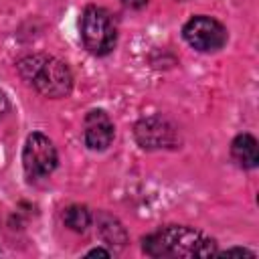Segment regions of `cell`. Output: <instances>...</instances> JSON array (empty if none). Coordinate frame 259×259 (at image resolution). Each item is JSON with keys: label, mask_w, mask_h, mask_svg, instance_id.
Here are the masks:
<instances>
[{"label": "cell", "mask_w": 259, "mask_h": 259, "mask_svg": "<svg viewBox=\"0 0 259 259\" xmlns=\"http://www.w3.org/2000/svg\"><path fill=\"white\" fill-rule=\"evenodd\" d=\"M223 255H249V257H253V253L247 249H227Z\"/></svg>", "instance_id": "13"}, {"label": "cell", "mask_w": 259, "mask_h": 259, "mask_svg": "<svg viewBox=\"0 0 259 259\" xmlns=\"http://www.w3.org/2000/svg\"><path fill=\"white\" fill-rule=\"evenodd\" d=\"M18 73L22 79L34 85V89L45 97H65L73 89V75L69 67L47 55H30L18 61Z\"/></svg>", "instance_id": "2"}, {"label": "cell", "mask_w": 259, "mask_h": 259, "mask_svg": "<svg viewBox=\"0 0 259 259\" xmlns=\"http://www.w3.org/2000/svg\"><path fill=\"white\" fill-rule=\"evenodd\" d=\"M144 253L150 257H208L217 253V243L196 229L170 225L144 239Z\"/></svg>", "instance_id": "1"}, {"label": "cell", "mask_w": 259, "mask_h": 259, "mask_svg": "<svg viewBox=\"0 0 259 259\" xmlns=\"http://www.w3.org/2000/svg\"><path fill=\"white\" fill-rule=\"evenodd\" d=\"M22 166L30 180L49 176L57 168V150L45 134H30L22 150Z\"/></svg>", "instance_id": "4"}, {"label": "cell", "mask_w": 259, "mask_h": 259, "mask_svg": "<svg viewBox=\"0 0 259 259\" xmlns=\"http://www.w3.org/2000/svg\"><path fill=\"white\" fill-rule=\"evenodd\" d=\"M6 109H8V101H6V97H4V93L0 91V117L6 113Z\"/></svg>", "instance_id": "14"}, {"label": "cell", "mask_w": 259, "mask_h": 259, "mask_svg": "<svg viewBox=\"0 0 259 259\" xmlns=\"http://www.w3.org/2000/svg\"><path fill=\"white\" fill-rule=\"evenodd\" d=\"M81 36L89 53L107 55L115 47L117 28L111 14L101 6H87L81 16Z\"/></svg>", "instance_id": "3"}, {"label": "cell", "mask_w": 259, "mask_h": 259, "mask_svg": "<svg viewBox=\"0 0 259 259\" xmlns=\"http://www.w3.org/2000/svg\"><path fill=\"white\" fill-rule=\"evenodd\" d=\"M136 140L144 150L172 148L176 144V127L162 115H150L136 123Z\"/></svg>", "instance_id": "6"}, {"label": "cell", "mask_w": 259, "mask_h": 259, "mask_svg": "<svg viewBox=\"0 0 259 259\" xmlns=\"http://www.w3.org/2000/svg\"><path fill=\"white\" fill-rule=\"evenodd\" d=\"M231 154L233 158L245 166V168H255L259 164V148H257V140L251 134H241L233 140L231 144Z\"/></svg>", "instance_id": "8"}, {"label": "cell", "mask_w": 259, "mask_h": 259, "mask_svg": "<svg viewBox=\"0 0 259 259\" xmlns=\"http://www.w3.org/2000/svg\"><path fill=\"white\" fill-rule=\"evenodd\" d=\"M63 223H65L71 231H75V233H85L87 227L91 225V214H89V210H87L85 206L73 204V206L65 208V212H63Z\"/></svg>", "instance_id": "9"}, {"label": "cell", "mask_w": 259, "mask_h": 259, "mask_svg": "<svg viewBox=\"0 0 259 259\" xmlns=\"http://www.w3.org/2000/svg\"><path fill=\"white\" fill-rule=\"evenodd\" d=\"M113 140V123L101 109L89 111L85 117V144L91 150H105Z\"/></svg>", "instance_id": "7"}, {"label": "cell", "mask_w": 259, "mask_h": 259, "mask_svg": "<svg viewBox=\"0 0 259 259\" xmlns=\"http://www.w3.org/2000/svg\"><path fill=\"white\" fill-rule=\"evenodd\" d=\"M87 255H89V257H111V253H109V251L99 249V247H97V249H91Z\"/></svg>", "instance_id": "12"}, {"label": "cell", "mask_w": 259, "mask_h": 259, "mask_svg": "<svg viewBox=\"0 0 259 259\" xmlns=\"http://www.w3.org/2000/svg\"><path fill=\"white\" fill-rule=\"evenodd\" d=\"M99 231H109V235H103V239H105L109 245H113V243L123 245V243H125V231H123V227H119V223L113 221V219H107V223H103V225L99 227Z\"/></svg>", "instance_id": "10"}, {"label": "cell", "mask_w": 259, "mask_h": 259, "mask_svg": "<svg viewBox=\"0 0 259 259\" xmlns=\"http://www.w3.org/2000/svg\"><path fill=\"white\" fill-rule=\"evenodd\" d=\"M182 34L186 42L200 53H214L227 42L225 26L210 16H192L184 24Z\"/></svg>", "instance_id": "5"}, {"label": "cell", "mask_w": 259, "mask_h": 259, "mask_svg": "<svg viewBox=\"0 0 259 259\" xmlns=\"http://www.w3.org/2000/svg\"><path fill=\"white\" fill-rule=\"evenodd\" d=\"M121 4L125 8H132V10H140V8H144L148 4V0H121Z\"/></svg>", "instance_id": "11"}]
</instances>
